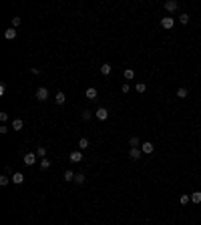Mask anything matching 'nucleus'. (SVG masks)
<instances>
[{
    "label": "nucleus",
    "instance_id": "nucleus-32",
    "mask_svg": "<svg viewBox=\"0 0 201 225\" xmlns=\"http://www.w3.org/2000/svg\"><path fill=\"white\" fill-rule=\"evenodd\" d=\"M0 133H2V135H4V133H8V127H6V125H2V127H0Z\"/></svg>",
    "mask_w": 201,
    "mask_h": 225
},
{
    "label": "nucleus",
    "instance_id": "nucleus-1",
    "mask_svg": "<svg viewBox=\"0 0 201 225\" xmlns=\"http://www.w3.org/2000/svg\"><path fill=\"white\" fill-rule=\"evenodd\" d=\"M46 99H48V88L46 86H38V88H36V100L44 103Z\"/></svg>",
    "mask_w": 201,
    "mask_h": 225
},
{
    "label": "nucleus",
    "instance_id": "nucleus-23",
    "mask_svg": "<svg viewBox=\"0 0 201 225\" xmlns=\"http://www.w3.org/2000/svg\"><path fill=\"white\" fill-rule=\"evenodd\" d=\"M187 94H189V91L187 88H183V86L177 91V97H179V99H187Z\"/></svg>",
    "mask_w": 201,
    "mask_h": 225
},
{
    "label": "nucleus",
    "instance_id": "nucleus-7",
    "mask_svg": "<svg viewBox=\"0 0 201 225\" xmlns=\"http://www.w3.org/2000/svg\"><path fill=\"white\" fill-rule=\"evenodd\" d=\"M68 159L73 161V163H79V161H82V153L80 151H73L70 155H68Z\"/></svg>",
    "mask_w": 201,
    "mask_h": 225
},
{
    "label": "nucleus",
    "instance_id": "nucleus-3",
    "mask_svg": "<svg viewBox=\"0 0 201 225\" xmlns=\"http://www.w3.org/2000/svg\"><path fill=\"white\" fill-rule=\"evenodd\" d=\"M173 24H175L173 16H165V18L161 20V26L165 28V30H171V28H173Z\"/></svg>",
    "mask_w": 201,
    "mask_h": 225
},
{
    "label": "nucleus",
    "instance_id": "nucleus-2",
    "mask_svg": "<svg viewBox=\"0 0 201 225\" xmlns=\"http://www.w3.org/2000/svg\"><path fill=\"white\" fill-rule=\"evenodd\" d=\"M94 115H97V119L99 121H107L109 119V111L105 109V106H99V109L94 111Z\"/></svg>",
    "mask_w": 201,
    "mask_h": 225
},
{
    "label": "nucleus",
    "instance_id": "nucleus-20",
    "mask_svg": "<svg viewBox=\"0 0 201 225\" xmlns=\"http://www.w3.org/2000/svg\"><path fill=\"white\" fill-rule=\"evenodd\" d=\"M123 74H125V79H127V80L135 79V70H133V68H125V73H123Z\"/></svg>",
    "mask_w": 201,
    "mask_h": 225
},
{
    "label": "nucleus",
    "instance_id": "nucleus-21",
    "mask_svg": "<svg viewBox=\"0 0 201 225\" xmlns=\"http://www.w3.org/2000/svg\"><path fill=\"white\" fill-rule=\"evenodd\" d=\"M62 179H64V181H74V173L70 171V169H68V171H64V175H62Z\"/></svg>",
    "mask_w": 201,
    "mask_h": 225
},
{
    "label": "nucleus",
    "instance_id": "nucleus-30",
    "mask_svg": "<svg viewBox=\"0 0 201 225\" xmlns=\"http://www.w3.org/2000/svg\"><path fill=\"white\" fill-rule=\"evenodd\" d=\"M121 91H123V93L127 94V93H129V91H131V86H129V85H127V82H125V85L121 86Z\"/></svg>",
    "mask_w": 201,
    "mask_h": 225
},
{
    "label": "nucleus",
    "instance_id": "nucleus-11",
    "mask_svg": "<svg viewBox=\"0 0 201 225\" xmlns=\"http://www.w3.org/2000/svg\"><path fill=\"white\" fill-rule=\"evenodd\" d=\"M141 149H131V151H129V157H131V159L133 161H137V159H141Z\"/></svg>",
    "mask_w": 201,
    "mask_h": 225
},
{
    "label": "nucleus",
    "instance_id": "nucleus-16",
    "mask_svg": "<svg viewBox=\"0 0 201 225\" xmlns=\"http://www.w3.org/2000/svg\"><path fill=\"white\" fill-rule=\"evenodd\" d=\"M50 165H52V163H50V161H48L46 157H44V159H40V169H42V171H46V169H50Z\"/></svg>",
    "mask_w": 201,
    "mask_h": 225
},
{
    "label": "nucleus",
    "instance_id": "nucleus-12",
    "mask_svg": "<svg viewBox=\"0 0 201 225\" xmlns=\"http://www.w3.org/2000/svg\"><path fill=\"white\" fill-rule=\"evenodd\" d=\"M129 145H131V149H139L141 139H139V137H131V139H129Z\"/></svg>",
    "mask_w": 201,
    "mask_h": 225
},
{
    "label": "nucleus",
    "instance_id": "nucleus-8",
    "mask_svg": "<svg viewBox=\"0 0 201 225\" xmlns=\"http://www.w3.org/2000/svg\"><path fill=\"white\" fill-rule=\"evenodd\" d=\"M85 97L91 100H97V88L94 86H91V88H87V93H85Z\"/></svg>",
    "mask_w": 201,
    "mask_h": 225
},
{
    "label": "nucleus",
    "instance_id": "nucleus-5",
    "mask_svg": "<svg viewBox=\"0 0 201 225\" xmlns=\"http://www.w3.org/2000/svg\"><path fill=\"white\" fill-rule=\"evenodd\" d=\"M36 157H38L36 153H26V155H24V165H34V163H36Z\"/></svg>",
    "mask_w": 201,
    "mask_h": 225
},
{
    "label": "nucleus",
    "instance_id": "nucleus-22",
    "mask_svg": "<svg viewBox=\"0 0 201 225\" xmlns=\"http://www.w3.org/2000/svg\"><path fill=\"white\" fill-rule=\"evenodd\" d=\"M191 201H193V203H201V191L191 193Z\"/></svg>",
    "mask_w": 201,
    "mask_h": 225
},
{
    "label": "nucleus",
    "instance_id": "nucleus-27",
    "mask_svg": "<svg viewBox=\"0 0 201 225\" xmlns=\"http://www.w3.org/2000/svg\"><path fill=\"white\" fill-rule=\"evenodd\" d=\"M8 183H10V177H6V175H2V177H0V185H2V187H6Z\"/></svg>",
    "mask_w": 201,
    "mask_h": 225
},
{
    "label": "nucleus",
    "instance_id": "nucleus-10",
    "mask_svg": "<svg viewBox=\"0 0 201 225\" xmlns=\"http://www.w3.org/2000/svg\"><path fill=\"white\" fill-rule=\"evenodd\" d=\"M54 100H56V105H64V100H67V94L58 91V93L54 94Z\"/></svg>",
    "mask_w": 201,
    "mask_h": 225
},
{
    "label": "nucleus",
    "instance_id": "nucleus-9",
    "mask_svg": "<svg viewBox=\"0 0 201 225\" xmlns=\"http://www.w3.org/2000/svg\"><path fill=\"white\" fill-rule=\"evenodd\" d=\"M22 127H24V121L22 119H14L12 121V131H22Z\"/></svg>",
    "mask_w": 201,
    "mask_h": 225
},
{
    "label": "nucleus",
    "instance_id": "nucleus-13",
    "mask_svg": "<svg viewBox=\"0 0 201 225\" xmlns=\"http://www.w3.org/2000/svg\"><path fill=\"white\" fill-rule=\"evenodd\" d=\"M34 153H36V155H38L40 159H44V157H46V147H44V145L36 147V151H34Z\"/></svg>",
    "mask_w": 201,
    "mask_h": 225
},
{
    "label": "nucleus",
    "instance_id": "nucleus-24",
    "mask_svg": "<svg viewBox=\"0 0 201 225\" xmlns=\"http://www.w3.org/2000/svg\"><path fill=\"white\" fill-rule=\"evenodd\" d=\"M135 88H137V93H145V91H147V85H145V82H137V86H135Z\"/></svg>",
    "mask_w": 201,
    "mask_h": 225
},
{
    "label": "nucleus",
    "instance_id": "nucleus-19",
    "mask_svg": "<svg viewBox=\"0 0 201 225\" xmlns=\"http://www.w3.org/2000/svg\"><path fill=\"white\" fill-rule=\"evenodd\" d=\"M74 183H76V185H82V183H85V173H76V175H74Z\"/></svg>",
    "mask_w": 201,
    "mask_h": 225
},
{
    "label": "nucleus",
    "instance_id": "nucleus-6",
    "mask_svg": "<svg viewBox=\"0 0 201 225\" xmlns=\"http://www.w3.org/2000/svg\"><path fill=\"white\" fill-rule=\"evenodd\" d=\"M141 151L145 153V155H151V153L155 151V145H153V143H149V141H147V143H143V145H141Z\"/></svg>",
    "mask_w": 201,
    "mask_h": 225
},
{
    "label": "nucleus",
    "instance_id": "nucleus-31",
    "mask_svg": "<svg viewBox=\"0 0 201 225\" xmlns=\"http://www.w3.org/2000/svg\"><path fill=\"white\" fill-rule=\"evenodd\" d=\"M0 121H2V123L8 121V112H0Z\"/></svg>",
    "mask_w": 201,
    "mask_h": 225
},
{
    "label": "nucleus",
    "instance_id": "nucleus-15",
    "mask_svg": "<svg viewBox=\"0 0 201 225\" xmlns=\"http://www.w3.org/2000/svg\"><path fill=\"white\" fill-rule=\"evenodd\" d=\"M22 181H24V175H22V173H14V175H12V183H16V185H20Z\"/></svg>",
    "mask_w": 201,
    "mask_h": 225
},
{
    "label": "nucleus",
    "instance_id": "nucleus-14",
    "mask_svg": "<svg viewBox=\"0 0 201 225\" xmlns=\"http://www.w3.org/2000/svg\"><path fill=\"white\" fill-rule=\"evenodd\" d=\"M4 38L6 40H14L16 38V30H14V28H8L6 32H4Z\"/></svg>",
    "mask_w": 201,
    "mask_h": 225
},
{
    "label": "nucleus",
    "instance_id": "nucleus-25",
    "mask_svg": "<svg viewBox=\"0 0 201 225\" xmlns=\"http://www.w3.org/2000/svg\"><path fill=\"white\" fill-rule=\"evenodd\" d=\"M179 22H181V24H187V22H189V14L187 12L179 14Z\"/></svg>",
    "mask_w": 201,
    "mask_h": 225
},
{
    "label": "nucleus",
    "instance_id": "nucleus-17",
    "mask_svg": "<svg viewBox=\"0 0 201 225\" xmlns=\"http://www.w3.org/2000/svg\"><path fill=\"white\" fill-rule=\"evenodd\" d=\"M111 70H113V66L109 64H100V74H111Z\"/></svg>",
    "mask_w": 201,
    "mask_h": 225
},
{
    "label": "nucleus",
    "instance_id": "nucleus-4",
    "mask_svg": "<svg viewBox=\"0 0 201 225\" xmlns=\"http://www.w3.org/2000/svg\"><path fill=\"white\" fill-rule=\"evenodd\" d=\"M177 8H179V2H177V0H167V2H165V10H167V12H175Z\"/></svg>",
    "mask_w": 201,
    "mask_h": 225
},
{
    "label": "nucleus",
    "instance_id": "nucleus-18",
    "mask_svg": "<svg viewBox=\"0 0 201 225\" xmlns=\"http://www.w3.org/2000/svg\"><path fill=\"white\" fill-rule=\"evenodd\" d=\"M88 145H91V143H88L87 137H82V139L79 141V149H80V151H82V149H88Z\"/></svg>",
    "mask_w": 201,
    "mask_h": 225
},
{
    "label": "nucleus",
    "instance_id": "nucleus-26",
    "mask_svg": "<svg viewBox=\"0 0 201 225\" xmlns=\"http://www.w3.org/2000/svg\"><path fill=\"white\" fill-rule=\"evenodd\" d=\"M80 117H82V121H91V111H88V109H85V111L80 112Z\"/></svg>",
    "mask_w": 201,
    "mask_h": 225
},
{
    "label": "nucleus",
    "instance_id": "nucleus-28",
    "mask_svg": "<svg viewBox=\"0 0 201 225\" xmlns=\"http://www.w3.org/2000/svg\"><path fill=\"white\" fill-rule=\"evenodd\" d=\"M179 201H181V205H187L189 201H191V197H189V195H181V199H179Z\"/></svg>",
    "mask_w": 201,
    "mask_h": 225
},
{
    "label": "nucleus",
    "instance_id": "nucleus-29",
    "mask_svg": "<svg viewBox=\"0 0 201 225\" xmlns=\"http://www.w3.org/2000/svg\"><path fill=\"white\" fill-rule=\"evenodd\" d=\"M14 26H20V16H14L12 18V28Z\"/></svg>",
    "mask_w": 201,
    "mask_h": 225
}]
</instances>
